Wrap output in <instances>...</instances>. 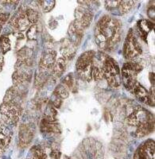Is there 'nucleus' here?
<instances>
[{
  "label": "nucleus",
  "instance_id": "1",
  "mask_svg": "<svg viewBox=\"0 0 155 159\" xmlns=\"http://www.w3.org/2000/svg\"><path fill=\"white\" fill-rule=\"evenodd\" d=\"M96 32L105 37L107 39V49L112 50L120 40V24L117 20L106 15L98 22Z\"/></svg>",
  "mask_w": 155,
  "mask_h": 159
},
{
  "label": "nucleus",
  "instance_id": "2",
  "mask_svg": "<svg viewBox=\"0 0 155 159\" xmlns=\"http://www.w3.org/2000/svg\"><path fill=\"white\" fill-rule=\"evenodd\" d=\"M94 52L92 51H87L80 56L76 62V69L78 74L87 81H90L92 76V59Z\"/></svg>",
  "mask_w": 155,
  "mask_h": 159
},
{
  "label": "nucleus",
  "instance_id": "3",
  "mask_svg": "<svg viewBox=\"0 0 155 159\" xmlns=\"http://www.w3.org/2000/svg\"><path fill=\"white\" fill-rule=\"evenodd\" d=\"M0 112L4 121L8 124L15 125L22 114V108L15 101L2 103L0 106Z\"/></svg>",
  "mask_w": 155,
  "mask_h": 159
},
{
  "label": "nucleus",
  "instance_id": "4",
  "mask_svg": "<svg viewBox=\"0 0 155 159\" xmlns=\"http://www.w3.org/2000/svg\"><path fill=\"white\" fill-rule=\"evenodd\" d=\"M123 53L126 59H134L142 53V48L130 30L126 38Z\"/></svg>",
  "mask_w": 155,
  "mask_h": 159
},
{
  "label": "nucleus",
  "instance_id": "5",
  "mask_svg": "<svg viewBox=\"0 0 155 159\" xmlns=\"http://www.w3.org/2000/svg\"><path fill=\"white\" fill-rule=\"evenodd\" d=\"M143 69V67L139 64L128 62L125 63L122 69V76L125 81L130 80H135L136 75L140 72Z\"/></svg>",
  "mask_w": 155,
  "mask_h": 159
},
{
  "label": "nucleus",
  "instance_id": "6",
  "mask_svg": "<svg viewBox=\"0 0 155 159\" xmlns=\"http://www.w3.org/2000/svg\"><path fill=\"white\" fill-rule=\"evenodd\" d=\"M56 54L57 53L55 51H49L45 53V56L42 58V61L40 63V67L43 72H48L49 73H50L51 69L56 61Z\"/></svg>",
  "mask_w": 155,
  "mask_h": 159
},
{
  "label": "nucleus",
  "instance_id": "7",
  "mask_svg": "<svg viewBox=\"0 0 155 159\" xmlns=\"http://www.w3.org/2000/svg\"><path fill=\"white\" fill-rule=\"evenodd\" d=\"M11 23L14 25V27L18 29L19 31H24L27 30L32 25L28 18L25 15V12L21 14L18 18L11 20Z\"/></svg>",
  "mask_w": 155,
  "mask_h": 159
},
{
  "label": "nucleus",
  "instance_id": "8",
  "mask_svg": "<svg viewBox=\"0 0 155 159\" xmlns=\"http://www.w3.org/2000/svg\"><path fill=\"white\" fill-rule=\"evenodd\" d=\"M66 63L67 60L64 58L63 57L58 58L55 61L52 69H51L50 74L52 75L53 76H56V77L62 76V73L65 72V68H66Z\"/></svg>",
  "mask_w": 155,
  "mask_h": 159
},
{
  "label": "nucleus",
  "instance_id": "9",
  "mask_svg": "<svg viewBox=\"0 0 155 159\" xmlns=\"http://www.w3.org/2000/svg\"><path fill=\"white\" fill-rule=\"evenodd\" d=\"M133 90L135 96L139 98V100H141V101L143 102V103H148V104L150 103V102H151V99H150V96L148 94L147 91H146L142 85L136 83L135 85L134 86Z\"/></svg>",
  "mask_w": 155,
  "mask_h": 159
},
{
  "label": "nucleus",
  "instance_id": "10",
  "mask_svg": "<svg viewBox=\"0 0 155 159\" xmlns=\"http://www.w3.org/2000/svg\"><path fill=\"white\" fill-rule=\"evenodd\" d=\"M33 138L32 129L28 127L27 126H23L20 130V143L21 144L25 146L27 145L30 142Z\"/></svg>",
  "mask_w": 155,
  "mask_h": 159
},
{
  "label": "nucleus",
  "instance_id": "11",
  "mask_svg": "<svg viewBox=\"0 0 155 159\" xmlns=\"http://www.w3.org/2000/svg\"><path fill=\"white\" fill-rule=\"evenodd\" d=\"M61 52H62V57L66 60L72 59L76 54V48L73 44L71 43L70 42H68L67 44H65L62 48Z\"/></svg>",
  "mask_w": 155,
  "mask_h": 159
},
{
  "label": "nucleus",
  "instance_id": "12",
  "mask_svg": "<svg viewBox=\"0 0 155 159\" xmlns=\"http://www.w3.org/2000/svg\"><path fill=\"white\" fill-rule=\"evenodd\" d=\"M138 25H139L141 37H142L143 39L146 40L147 33L150 30H151L153 28V24H152L150 21H148V20H142V21L139 22V24H138Z\"/></svg>",
  "mask_w": 155,
  "mask_h": 159
},
{
  "label": "nucleus",
  "instance_id": "13",
  "mask_svg": "<svg viewBox=\"0 0 155 159\" xmlns=\"http://www.w3.org/2000/svg\"><path fill=\"white\" fill-rule=\"evenodd\" d=\"M30 155L31 159H47V155L43 150L39 147H33L30 150Z\"/></svg>",
  "mask_w": 155,
  "mask_h": 159
},
{
  "label": "nucleus",
  "instance_id": "14",
  "mask_svg": "<svg viewBox=\"0 0 155 159\" xmlns=\"http://www.w3.org/2000/svg\"><path fill=\"white\" fill-rule=\"evenodd\" d=\"M55 94L57 95L61 99H66V98L69 97V92L65 85L60 84L57 87L56 91H55Z\"/></svg>",
  "mask_w": 155,
  "mask_h": 159
},
{
  "label": "nucleus",
  "instance_id": "15",
  "mask_svg": "<svg viewBox=\"0 0 155 159\" xmlns=\"http://www.w3.org/2000/svg\"><path fill=\"white\" fill-rule=\"evenodd\" d=\"M134 4V1H120V4L119 6V11L121 14H126L131 9Z\"/></svg>",
  "mask_w": 155,
  "mask_h": 159
},
{
  "label": "nucleus",
  "instance_id": "16",
  "mask_svg": "<svg viewBox=\"0 0 155 159\" xmlns=\"http://www.w3.org/2000/svg\"><path fill=\"white\" fill-rule=\"evenodd\" d=\"M17 94H18V92H17V89L15 88H11L9 90L7 91V92L6 93V96L4 97L3 103H8V102H13L15 100V99L16 98Z\"/></svg>",
  "mask_w": 155,
  "mask_h": 159
},
{
  "label": "nucleus",
  "instance_id": "17",
  "mask_svg": "<svg viewBox=\"0 0 155 159\" xmlns=\"http://www.w3.org/2000/svg\"><path fill=\"white\" fill-rule=\"evenodd\" d=\"M25 15L26 16V18H28L30 22H31L32 25L38 22V15L37 11H35L33 9H28L27 11H25Z\"/></svg>",
  "mask_w": 155,
  "mask_h": 159
},
{
  "label": "nucleus",
  "instance_id": "18",
  "mask_svg": "<svg viewBox=\"0 0 155 159\" xmlns=\"http://www.w3.org/2000/svg\"><path fill=\"white\" fill-rule=\"evenodd\" d=\"M92 76L94 80L98 81L103 77V72L102 68L98 66H92Z\"/></svg>",
  "mask_w": 155,
  "mask_h": 159
},
{
  "label": "nucleus",
  "instance_id": "19",
  "mask_svg": "<svg viewBox=\"0 0 155 159\" xmlns=\"http://www.w3.org/2000/svg\"><path fill=\"white\" fill-rule=\"evenodd\" d=\"M0 45H1V48H2V50L4 53L8 52L11 49V42H10L8 37H2V38L0 40Z\"/></svg>",
  "mask_w": 155,
  "mask_h": 159
},
{
  "label": "nucleus",
  "instance_id": "20",
  "mask_svg": "<svg viewBox=\"0 0 155 159\" xmlns=\"http://www.w3.org/2000/svg\"><path fill=\"white\" fill-rule=\"evenodd\" d=\"M63 84L66 87H69V89H73L75 83H74V78L72 74H69L65 76L63 80Z\"/></svg>",
  "mask_w": 155,
  "mask_h": 159
},
{
  "label": "nucleus",
  "instance_id": "21",
  "mask_svg": "<svg viewBox=\"0 0 155 159\" xmlns=\"http://www.w3.org/2000/svg\"><path fill=\"white\" fill-rule=\"evenodd\" d=\"M37 36V25L36 24H34L30 27L29 30L27 32V37L30 39H35Z\"/></svg>",
  "mask_w": 155,
  "mask_h": 159
},
{
  "label": "nucleus",
  "instance_id": "22",
  "mask_svg": "<svg viewBox=\"0 0 155 159\" xmlns=\"http://www.w3.org/2000/svg\"><path fill=\"white\" fill-rule=\"evenodd\" d=\"M43 3V8L45 11H49L52 8V7L54 6L55 2L54 1H45L42 2Z\"/></svg>",
  "mask_w": 155,
  "mask_h": 159
},
{
  "label": "nucleus",
  "instance_id": "23",
  "mask_svg": "<svg viewBox=\"0 0 155 159\" xmlns=\"http://www.w3.org/2000/svg\"><path fill=\"white\" fill-rule=\"evenodd\" d=\"M139 159H148L147 154H146V150H145L144 146H143V147L140 148V150H139Z\"/></svg>",
  "mask_w": 155,
  "mask_h": 159
},
{
  "label": "nucleus",
  "instance_id": "24",
  "mask_svg": "<svg viewBox=\"0 0 155 159\" xmlns=\"http://www.w3.org/2000/svg\"><path fill=\"white\" fill-rule=\"evenodd\" d=\"M119 4H120V1H108V2H106V6L107 7L110 8L119 7Z\"/></svg>",
  "mask_w": 155,
  "mask_h": 159
},
{
  "label": "nucleus",
  "instance_id": "25",
  "mask_svg": "<svg viewBox=\"0 0 155 159\" xmlns=\"http://www.w3.org/2000/svg\"><path fill=\"white\" fill-rule=\"evenodd\" d=\"M61 152L58 151V150H52L50 153V157L52 159H60L61 157Z\"/></svg>",
  "mask_w": 155,
  "mask_h": 159
},
{
  "label": "nucleus",
  "instance_id": "26",
  "mask_svg": "<svg viewBox=\"0 0 155 159\" xmlns=\"http://www.w3.org/2000/svg\"><path fill=\"white\" fill-rule=\"evenodd\" d=\"M55 96H56V99L53 100V105L54 107H57V108H59L60 106L62 105V99L57 96V95L55 94Z\"/></svg>",
  "mask_w": 155,
  "mask_h": 159
},
{
  "label": "nucleus",
  "instance_id": "27",
  "mask_svg": "<svg viewBox=\"0 0 155 159\" xmlns=\"http://www.w3.org/2000/svg\"><path fill=\"white\" fill-rule=\"evenodd\" d=\"M6 130L5 125H4L3 122L0 119V133H4Z\"/></svg>",
  "mask_w": 155,
  "mask_h": 159
},
{
  "label": "nucleus",
  "instance_id": "28",
  "mask_svg": "<svg viewBox=\"0 0 155 159\" xmlns=\"http://www.w3.org/2000/svg\"><path fill=\"white\" fill-rule=\"evenodd\" d=\"M2 25H1V24H0V30H2Z\"/></svg>",
  "mask_w": 155,
  "mask_h": 159
}]
</instances>
